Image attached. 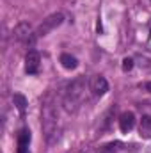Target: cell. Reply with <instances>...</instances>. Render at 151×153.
<instances>
[{
	"mask_svg": "<svg viewBox=\"0 0 151 153\" xmlns=\"http://www.w3.org/2000/svg\"><path fill=\"white\" fill-rule=\"evenodd\" d=\"M89 87H91V91H93V94H94V96H103V94L109 91V82L105 80V76L96 75L93 80H91Z\"/></svg>",
	"mask_w": 151,
	"mask_h": 153,
	"instance_id": "cell-5",
	"label": "cell"
},
{
	"mask_svg": "<svg viewBox=\"0 0 151 153\" xmlns=\"http://www.w3.org/2000/svg\"><path fill=\"white\" fill-rule=\"evenodd\" d=\"M139 135L142 139H151V117L150 116H142V119L139 123Z\"/></svg>",
	"mask_w": 151,
	"mask_h": 153,
	"instance_id": "cell-9",
	"label": "cell"
},
{
	"mask_svg": "<svg viewBox=\"0 0 151 153\" xmlns=\"http://www.w3.org/2000/svg\"><path fill=\"white\" fill-rule=\"evenodd\" d=\"M85 87H87V80L84 76H78L73 82L68 84L66 87V93H64V109L68 112H76L80 103L84 102V96H85Z\"/></svg>",
	"mask_w": 151,
	"mask_h": 153,
	"instance_id": "cell-1",
	"label": "cell"
},
{
	"mask_svg": "<svg viewBox=\"0 0 151 153\" xmlns=\"http://www.w3.org/2000/svg\"><path fill=\"white\" fill-rule=\"evenodd\" d=\"M62 20H64V14L62 13H53V14H50L46 20H43V23L38 27V30L34 32L38 38H43V36H48L53 29H57L61 23H62Z\"/></svg>",
	"mask_w": 151,
	"mask_h": 153,
	"instance_id": "cell-3",
	"label": "cell"
},
{
	"mask_svg": "<svg viewBox=\"0 0 151 153\" xmlns=\"http://www.w3.org/2000/svg\"><path fill=\"white\" fill-rule=\"evenodd\" d=\"M41 125H43V132H44V137L50 141L52 135L55 134L57 130V112L53 109V105L50 102H46L43 105V116H41Z\"/></svg>",
	"mask_w": 151,
	"mask_h": 153,
	"instance_id": "cell-2",
	"label": "cell"
},
{
	"mask_svg": "<svg viewBox=\"0 0 151 153\" xmlns=\"http://www.w3.org/2000/svg\"><path fill=\"white\" fill-rule=\"evenodd\" d=\"M39 62H41V57L36 50H30L27 55H25V71L29 75H36L39 71Z\"/></svg>",
	"mask_w": 151,
	"mask_h": 153,
	"instance_id": "cell-4",
	"label": "cell"
},
{
	"mask_svg": "<svg viewBox=\"0 0 151 153\" xmlns=\"http://www.w3.org/2000/svg\"><path fill=\"white\" fill-rule=\"evenodd\" d=\"M29 143H30V132L23 128L18 134V153H29Z\"/></svg>",
	"mask_w": 151,
	"mask_h": 153,
	"instance_id": "cell-8",
	"label": "cell"
},
{
	"mask_svg": "<svg viewBox=\"0 0 151 153\" xmlns=\"http://www.w3.org/2000/svg\"><path fill=\"white\" fill-rule=\"evenodd\" d=\"M132 68H133V59H130V57L123 59V71H130Z\"/></svg>",
	"mask_w": 151,
	"mask_h": 153,
	"instance_id": "cell-12",
	"label": "cell"
},
{
	"mask_svg": "<svg viewBox=\"0 0 151 153\" xmlns=\"http://www.w3.org/2000/svg\"><path fill=\"white\" fill-rule=\"evenodd\" d=\"M13 103L16 105V109H18L21 114H25V109H27V100H25V96L14 94V96H13Z\"/></svg>",
	"mask_w": 151,
	"mask_h": 153,
	"instance_id": "cell-11",
	"label": "cell"
},
{
	"mask_svg": "<svg viewBox=\"0 0 151 153\" xmlns=\"http://www.w3.org/2000/svg\"><path fill=\"white\" fill-rule=\"evenodd\" d=\"M133 126H135V116H133V112H123L119 116V128H121L123 134L132 132Z\"/></svg>",
	"mask_w": 151,
	"mask_h": 153,
	"instance_id": "cell-7",
	"label": "cell"
},
{
	"mask_svg": "<svg viewBox=\"0 0 151 153\" xmlns=\"http://www.w3.org/2000/svg\"><path fill=\"white\" fill-rule=\"evenodd\" d=\"M14 38L18 39L20 43H32V30H30V25L29 23H20V25H16V29H14Z\"/></svg>",
	"mask_w": 151,
	"mask_h": 153,
	"instance_id": "cell-6",
	"label": "cell"
},
{
	"mask_svg": "<svg viewBox=\"0 0 151 153\" xmlns=\"http://www.w3.org/2000/svg\"><path fill=\"white\" fill-rule=\"evenodd\" d=\"M144 87H146V91H150V93H151V82H148V84H144Z\"/></svg>",
	"mask_w": 151,
	"mask_h": 153,
	"instance_id": "cell-13",
	"label": "cell"
},
{
	"mask_svg": "<svg viewBox=\"0 0 151 153\" xmlns=\"http://www.w3.org/2000/svg\"><path fill=\"white\" fill-rule=\"evenodd\" d=\"M61 64L66 70H75L76 66H78V61H76L73 55H70V53H62L61 55Z\"/></svg>",
	"mask_w": 151,
	"mask_h": 153,
	"instance_id": "cell-10",
	"label": "cell"
}]
</instances>
